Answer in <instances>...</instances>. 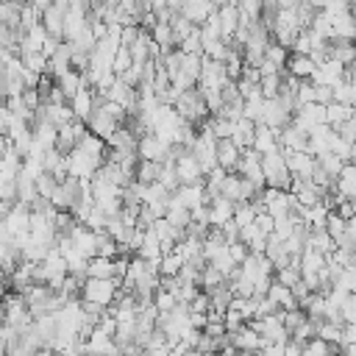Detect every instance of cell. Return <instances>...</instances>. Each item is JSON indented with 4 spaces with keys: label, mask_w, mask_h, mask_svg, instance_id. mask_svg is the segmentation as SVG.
<instances>
[{
    "label": "cell",
    "mask_w": 356,
    "mask_h": 356,
    "mask_svg": "<svg viewBox=\"0 0 356 356\" xmlns=\"http://www.w3.org/2000/svg\"><path fill=\"white\" fill-rule=\"evenodd\" d=\"M334 189H337V195H342L345 200H356V164L348 161V164L342 167V172H339V178H337Z\"/></svg>",
    "instance_id": "cell-25"
},
{
    "label": "cell",
    "mask_w": 356,
    "mask_h": 356,
    "mask_svg": "<svg viewBox=\"0 0 356 356\" xmlns=\"http://www.w3.org/2000/svg\"><path fill=\"white\" fill-rule=\"evenodd\" d=\"M222 323H225V328H228V334H231V331L242 328V325H245L248 320H245V317H242V314H239L236 309H228V312L222 314Z\"/></svg>",
    "instance_id": "cell-47"
},
{
    "label": "cell",
    "mask_w": 356,
    "mask_h": 356,
    "mask_svg": "<svg viewBox=\"0 0 356 356\" xmlns=\"http://www.w3.org/2000/svg\"><path fill=\"white\" fill-rule=\"evenodd\" d=\"M342 81H348L345 78V67L339 64V61H334V58H328V61H323L317 70H314V75H312V83L314 86H337V83H342Z\"/></svg>",
    "instance_id": "cell-11"
},
{
    "label": "cell",
    "mask_w": 356,
    "mask_h": 356,
    "mask_svg": "<svg viewBox=\"0 0 356 356\" xmlns=\"http://www.w3.org/2000/svg\"><path fill=\"white\" fill-rule=\"evenodd\" d=\"M120 289H122V284L117 278H86V284L81 289V300H89V303L108 309L117 300Z\"/></svg>",
    "instance_id": "cell-2"
},
{
    "label": "cell",
    "mask_w": 356,
    "mask_h": 356,
    "mask_svg": "<svg viewBox=\"0 0 356 356\" xmlns=\"http://www.w3.org/2000/svg\"><path fill=\"white\" fill-rule=\"evenodd\" d=\"M350 117H356V108H353V106H345V103H337V100L325 106V122H328L334 131H337L345 120H350Z\"/></svg>",
    "instance_id": "cell-30"
},
{
    "label": "cell",
    "mask_w": 356,
    "mask_h": 356,
    "mask_svg": "<svg viewBox=\"0 0 356 356\" xmlns=\"http://www.w3.org/2000/svg\"><path fill=\"white\" fill-rule=\"evenodd\" d=\"M228 72H225V61H214V58H206L203 56V70H200V81L197 86L200 89H220L228 83Z\"/></svg>",
    "instance_id": "cell-7"
},
{
    "label": "cell",
    "mask_w": 356,
    "mask_h": 356,
    "mask_svg": "<svg viewBox=\"0 0 356 356\" xmlns=\"http://www.w3.org/2000/svg\"><path fill=\"white\" fill-rule=\"evenodd\" d=\"M178 50H181V53H203V36H200V25H197V28H195V31H192V33H189V36H186L181 44H178Z\"/></svg>",
    "instance_id": "cell-40"
},
{
    "label": "cell",
    "mask_w": 356,
    "mask_h": 356,
    "mask_svg": "<svg viewBox=\"0 0 356 356\" xmlns=\"http://www.w3.org/2000/svg\"><path fill=\"white\" fill-rule=\"evenodd\" d=\"M342 328H345V325H334V323L323 320V323H317V337H320L323 342H328V345L342 348Z\"/></svg>",
    "instance_id": "cell-32"
},
{
    "label": "cell",
    "mask_w": 356,
    "mask_h": 356,
    "mask_svg": "<svg viewBox=\"0 0 356 356\" xmlns=\"http://www.w3.org/2000/svg\"><path fill=\"white\" fill-rule=\"evenodd\" d=\"M248 325H250L256 334H261L264 342H289V339H292L289 331H286V325H284L281 312L267 314V317H261V320H250Z\"/></svg>",
    "instance_id": "cell-4"
},
{
    "label": "cell",
    "mask_w": 356,
    "mask_h": 356,
    "mask_svg": "<svg viewBox=\"0 0 356 356\" xmlns=\"http://www.w3.org/2000/svg\"><path fill=\"white\" fill-rule=\"evenodd\" d=\"M317 164H320V170L328 175V178H339V172H342V167H345V161L339 159V156H334V153H325V156H320L317 159Z\"/></svg>",
    "instance_id": "cell-36"
},
{
    "label": "cell",
    "mask_w": 356,
    "mask_h": 356,
    "mask_svg": "<svg viewBox=\"0 0 356 356\" xmlns=\"http://www.w3.org/2000/svg\"><path fill=\"white\" fill-rule=\"evenodd\" d=\"M159 172H161V164H156V161H142V159H139L136 181H142V184H156V181H159Z\"/></svg>",
    "instance_id": "cell-38"
},
{
    "label": "cell",
    "mask_w": 356,
    "mask_h": 356,
    "mask_svg": "<svg viewBox=\"0 0 356 356\" xmlns=\"http://www.w3.org/2000/svg\"><path fill=\"white\" fill-rule=\"evenodd\" d=\"M214 356H242V353H239L234 345H225V348H222L220 353H214Z\"/></svg>",
    "instance_id": "cell-55"
},
{
    "label": "cell",
    "mask_w": 356,
    "mask_h": 356,
    "mask_svg": "<svg viewBox=\"0 0 356 356\" xmlns=\"http://www.w3.org/2000/svg\"><path fill=\"white\" fill-rule=\"evenodd\" d=\"M234 172H239L242 178H248L256 189H261V192L267 189V178H264V170H261V156L253 147L242 150V159H239V164H236Z\"/></svg>",
    "instance_id": "cell-5"
},
{
    "label": "cell",
    "mask_w": 356,
    "mask_h": 356,
    "mask_svg": "<svg viewBox=\"0 0 356 356\" xmlns=\"http://www.w3.org/2000/svg\"><path fill=\"white\" fill-rule=\"evenodd\" d=\"M323 267H328V256L320 253V250H314V248H309V245H303V253H300V278H312Z\"/></svg>",
    "instance_id": "cell-19"
},
{
    "label": "cell",
    "mask_w": 356,
    "mask_h": 356,
    "mask_svg": "<svg viewBox=\"0 0 356 356\" xmlns=\"http://www.w3.org/2000/svg\"><path fill=\"white\" fill-rule=\"evenodd\" d=\"M22 64H25V70H31L36 75H50V61L44 53H28V56H22Z\"/></svg>",
    "instance_id": "cell-35"
},
{
    "label": "cell",
    "mask_w": 356,
    "mask_h": 356,
    "mask_svg": "<svg viewBox=\"0 0 356 356\" xmlns=\"http://www.w3.org/2000/svg\"><path fill=\"white\" fill-rule=\"evenodd\" d=\"M228 253H231V259H234L236 264H242V261L248 259V253H250V250H248V245H245V242H231V245H228Z\"/></svg>",
    "instance_id": "cell-49"
},
{
    "label": "cell",
    "mask_w": 356,
    "mask_h": 356,
    "mask_svg": "<svg viewBox=\"0 0 356 356\" xmlns=\"http://www.w3.org/2000/svg\"><path fill=\"white\" fill-rule=\"evenodd\" d=\"M175 111L184 117V122L195 125L197 131H200V128H203V122L211 117V114H209V108H206V100H203V95H200V89H197V86H195V89L181 92V97L175 100Z\"/></svg>",
    "instance_id": "cell-1"
},
{
    "label": "cell",
    "mask_w": 356,
    "mask_h": 356,
    "mask_svg": "<svg viewBox=\"0 0 356 356\" xmlns=\"http://www.w3.org/2000/svg\"><path fill=\"white\" fill-rule=\"evenodd\" d=\"M334 100L337 103H345V106H353V83L350 81H342L334 86Z\"/></svg>",
    "instance_id": "cell-46"
},
{
    "label": "cell",
    "mask_w": 356,
    "mask_h": 356,
    "mask_svg": "<svg viewBox=\"0 0 356 356\" xmlns=\"http://www.w3.org/2000/svg\"><path fill=\"white\" fill-rule=\"evenodd\" d=\"M47 61H50V75H53V78H61L64 72L72 70V44H70V42H61V44L56 47V53H53Z\"/></svg>",
    "instance_id": "cell-21"
},
{
    "label": "cell",
    "mask_w": 356,
    "mask_h": 356,
    "mask_svg": "<svg viewBox=\"0 0 356 356\" xmlns=\"http://www.w3.org/2000/svg\"><path fill=\"white\" fill-rule=\"evenodd\" d=\"M131 67H134L131 50H128V47H120V50H117V56H114V67H111V70H114V75H122V72H125V70H131Z\"/></svg>",
    "instance_id": "cell-44"
},
{
    "label": "cell",
    "mask_w": 356,
    "mask_h": 356,
    "mask_svg": "<svg viewBox=\"0 0 356 356\" xmlns=\"http://www.w3.org/2000/svg\"><path fill=\"white\" fill-rule=\"evenodd\" d=\"M139 33H142V28H139V25H125V28H122V33H120L122 47H131V44L139 39Z\"/></svg>",
    "instance_id": "cell-48"
},
{
    "label": "cell",
    "mask_w": 356,
    "mask_h": 356,
    "mask_svg": "<svg viewBox=\"0 0 356 356\" xmlns=\"http://www.w3.org/2000/svg\"><path fill=\"white\" fill-rule=\"evenodd\" d=\"M253 134H256V122H253V120H248V117L234 120V134H231V142H234L239 150L253 147Z\"/></svg>",
    "instance_id": "cell-22"
},
{
    "label": "cell",
    "mask_w": 356,
    "mask_h": 356,
    "mask_svg": "<svg viewBox=\"0 0 356 356\" xmlns=\"http://www.w3.org/2000/svg\"><path fill=\"white\" fill-rule=\"evenodd\" d=\"M284 348H286V342H267L259 350V356H284Z\"/></svg>",
    "instance_id": "cell-50"
},
{
    "label": "cell",
    "mask_w": 356,
    "mask_h": 356,
    "mask_svg": "<svg viewBox=\"0 0 356 356\" xmlns=\"http://www.w3.org/2000/svg\"><path fill=\"white\" fill-rule=\"evenodd\" d=\"M172 195H175L178 203H184L189 211L197 209V206H209V200H206V184H181Z\"/></svg>",
    "instance_id": "cell-15"
},
{
    "label": "cell",
    "mask_w": 356,
    "mask_h": 356,
    "mask_svg": "<svg viewBox=\"0 0 356 356\" xmlns=\"http://www.w3.org/2000/svg\"><path fill=\"white\" fill-rule=\"evenodd\" d=\"M281 317H284V325H286L289 337H292V331H295L298 325H303V323H306V312H303V309H289V312H281Z\"/></svg>",
    "instance_id": "cell-43"
},
{
    "label": "cell",
    "mask_w": 356,
    "mask_h": 356,
    "mask_svg": "<svg viewBox=\"0 0 356 356\" xmlns=\"http://www.w3.org/2000/svg\"><path fill=\"white\" fill-rule=\"evenodd\" d=\"M33 270H36V264L33 261H19L11 273H8V278H6V284H8V289L11 292H19L22 295V289H28L31 284H33Z\"/></svg>",
    "instance_id": "cell-18"
},
{
    "label": "cell",
    "mask_w": 356,
    "mask_h": 356,
    "mask_svg": "<svg viewBox=\"0 0 356 356\" xmlns=\"http://www.w3.org/2000/svg\"><path fill=\"white\" fill-rule=\"evenodd\" d=\"M334 211H337L342 220H353V203H350V200H339Z\"/></svg>",
    "instance_id": "cell-52"
},
{
    "label": "cell",
    "mask_w": 356,
    "mask_h": 356,
    "mask_svg": "<svg viewBox=\"0 0 356 356\" xmlns=\"http://www.w3.org/2000/svg\"><path fill=\"white\" fill-rule=\"evenodd\" d=\"M278 142H281V153H298V150H306V145H309V134L289 122L286 128L278 131Z\"/></svg>",
    "instance_id": "cell-14"
},
{
    "label": "cell",
    "mask_w": 356,
    "mask_h": 356,
    "mask_svg": "<svg viewBox=\"0 0 356 356\" xmlns=\"http://www.w3.org/2000/svg\"><path fill=\"white\" fill-rule=\"evenodd\" d=\"M8 120H11V111H8L6 100H0V134H6V131H8Z\"/></svg>",
    "instance_id": "cell-53"
},
{
    "label": "cell",
    "mask_w": 356,
    "mask_h": 356,
    "mask_svg": "<svg viewBox=\"0 0 356 356\" xmlns=\"http://www.w3.org/2000/svg\"><path fill=\"white\" fill-rule=\"evenodd\" d=\"M6 284V264H3V259H0V286Z\"/></svg>",
    "instance_id": "cell-56"
},
{
    "label": "cell",
    "mask_w": 356,
    "mask_h": 356,
    "mask_svg": "<svg viewBox=\"0 0 356 356\" xmlns=\"http://www.w3.org/2000/svg\"><path fill=\"white\" fill-rule=\"evenodd\" d=\"M175 172H178V181L181 184H203L206 181V172H203L200 161L192 156V150L175 159Z\"/></svg>",
    "instance_id": "cell-10"
},
{
    "label": "cell",
    "mask_w": 356,
    "mask_h": 356,
    "mask_svg": "<svg viewBox=\"0 0 356 356\" xmlns=\"http://www.w3.org/2000/svg\"><path fill=\"white\" fill-rule=\"evenodd\" d=\"M42 356H64V353H58V350H42Z\"/></svg>",
    "instance_id": "cell-57"
},
{
    "label": "cell",
    "mask_w": 356,
    "mask_h": 356,
    "mask_svg": "<svg viewBox=\"0 0 356 356\" xmlns=\"http://www.w3.org/2000/svg\"><path fill=\"white\" fill-rule=\"evenodd\" d=\"M234 209H236V203H231V200H225V197L211 200V203H209V225H211V228H222L225 222L234 220Z\"/></svg>",
    "instance_id": "cell-20"
},
{
    "label": "cell",
    "mask_w": 356,
    "mask_h": 356,
    "mask_svg": "<svg viewBox=\"0 0 356 356\" xmlns=\"http://www.w3.org/2000/svg\"><path fill=\"white\" fill-rule=\"evenodd\" d=\"M314 70H317V64H314L309 56H298V53H292L289 61H286V72L295 75L298 81H312Z\"/></svg>",
    "instance_id": "cell-26"
},
{
    "label": "cell",
    "mask_w": 356,
    "mask_h": 356,
    "mask_svg": "<svg viewBox=\"0 0 356 356\" xmlns=\"http://www.w3.org/2000/svg\"><path fill=\"white\" fill-rule=\"evenodd\" d=\"M281 83H284V72H273V75H261L259 89H261V95H264L267 100H273V97H278Z\"/></svg>",
    "instance_id": "cell-33"
},
{
    "label": "cell",
    "mask_w": 356,
    "mask_h": 356,
    "mask_svg": "<svg viewBox=\"0 0 356 356\" xmlns=\"http://www.w3.org/2000/svg\"><path fill=\"white\" fill-rule=\"evenodd\" d=\"M267 298L281 309V312H289V309H300L298 306V300H295V295H292V289L289 286H284V284H278V281H273V286H270V292H267Z\"/></svg>",
    "instance_id": "cell-28"
},
{
    "label": "cell",
    "mask_w": 356,
    "mask_h": 356,
    "mask_svg": "<svg viewBox=\"0 0 356 356\" xmlns=\"http://www.w3.org/2000/svg\"><path fill=\"white\" fill-rule=\"evenodd\" d=\"M239 159H242V150H239L231 139H220V142H217V164H220L222 170L234 172L236 164H239Z\"/></svg>",
    "instance_id": "cell-24"
},
{
    "label": "cell",
    "mask_w": 356,
    "mask_h": 356,
    "mask_svg": "<svg viewBox=\"0 0 356 356\" xmlns=\"http://www.w3.org/2000/svg\"><path fill=\"white\" fill-rule=\"evenodd\" d=\"M56 186H58V181H56L50 172H42V175L36 178V189H39V197H44V200H50V197H53Z\"/></svg>",
    "instance_id": "cell-41"
},
{
    "label": "cell",
    "mask_w": 356,
    "mask_h": 356,
    "mask_svg": "<svg viewBox=\"0 0 356 356\" xmlns=\"http://www.w3.org/2000/svg\"><path fill=\"white\" fill-rule=\"evenodd\" d=\"M325 231L334 236V242L339 239V236H345V231H348V220H342L337 211H331L328 214V222H325Z\"/></svg>",
    "instance_id": "cell-42"
},
{
    "label": "cell",
    "mask_w": 356,
    "mask_h": 356,
    "mask_svg": "<svg viewBox=\"0 0 356 356\" xmlns=\"http://www.w3.org/2000/svg\"><path fill=\"white\" fill-rule=\"evenodd\" d=\"M286 156V167H289V175L292 178H312L314 170H317V159L306 150H298V153H284Z\"/></svg>",
    "instance_id": "cell-12"
},
{
    "label": "cell",
    "mask_w": 356,
    "mask_h": 356,
    "mask_svg": "<svg viewBox=\"0 0 356 356\" xmlns=\"http://www.w3.org/2000/svg\"><path fill=\"white\" fill-rule=\"evenodd\" d=\"M95 103H97V92H95L92 86H83V89L70 100L72 117L81 120V122H86V120L92 117V111H95Z\"/></svg>",
    "instance_id": "cell-13"
},
{
    "label": "cell",
    "mask_w": 356,
    "mask_h": 356,
    "mask_svg": "<svg viewBox=\"0 0 356 356\" xmlns=\"http://www.w3.org/2000/svg\"><path fill=\"white\" fill-rule=\"evenodd\" d=\"M261 170H264V178H267V186L273 189H286L292 186V175H289V167H286V156L278 150V153H270V156H261Z\"/></svg>",
    "instance_id": "cell-3"
},
{
    "label": "cell",
    "mask_w": 356,
    "mask_h": 356,
    "mask_svg": "<svg viewBox=\"0 0 356 356\" xmlns=\"http://www.w3.org/2000/svg\"><path fill=\"white\" fill-rule=\"evenodd\" d=\"M170 150H172V145H167V142L159 139L156 134L139 136V145H136V156H139L142 161H156V164L170 161Z\"/></svg>",
    "instance_id": "cell-6"
},
{
    "label": "cell",
    "mask_w": 356,
    "mask_h": 356,
    "mask_svg": "<svg viewBox=\"0 0 356 356\" xmlns=\"http://www.w3.org/2000/svg\"><path fill=\"white\" fill-rule=\"evenodd\" d=\"M253 150H256L259 156L278 153V150H281L278 131H273V128H267V125H256V134H253Z\"/></svg>",
    "instance_id": "cell-16"
},
{
    "label": "cell",
    "mask_w": 356,
    "mask_h": 356,
    "mask_svg": "<svg viewBox=\"0 0 356 356\" xmlns=\"http://www.w3.org/2000/svg\"><path fill=\"white\" fill-rule=\"evenodd\" d=\"M153 306H156V312L159 314H170L175 306H178V298L172 295V292H167V289H156V295H153Z\"/></svg>",
    "instance_id": "cell-37"
},
{
    "label": "cell",
    "mask_w": 356,
    "mask_h": 356,
    "mask_svg": "<svg viewBox=\"0 0 356 356\" xmlns=\"http://www.w3.org/2000/svg\"><path fill=\"white\" fill-rule=\"evenodd\" d=\"M8 234L11 236H19V234H28L31 231V206H22V203H14V209L8 211V217L3 220Z\"/></svg>",
    "instance_id": "cell-17"
},
{
    "label": "cell",
    "mask_w": 356,
    "mask_h": 356,
    "mask_svg": "<svg viewBox=\"0 0 356 356\" xmlns=\"http://www.w3.org/2000/svg\"><path fill=\"white\" fill-rule=\"evenodd\" d=\"M164 220H167L172 228L186 231V228H189V222H192V211H189L184 203H178V197L172 195V197H170V203H167V214H164Z\"/></svg>",
    "instance_id": "cell-23"
},
{
    "label": "cell",
    "mask_w": 356,
    "mask_h": 356,
    "mask_svg": "<svg viewBox=\"0 0 356 356\" xmlns=\"http://www.w3.org/2000/svg\"><path fill=\"white\" fill-rule=\"evenodd\" d=\"M11 147H14V145H11V139H8L6 134H0V159H3V156H6Z\"/></svg>",
    "instance_id": "cell-54"
},
{
    "label": "cell",
    "mask_w": 356,
    "mask_h": 356,
    "mask_svg": "<svg viewBox=\"0 0 356 356\" xmlns=\"http://www.w3.org/2000/svg\"><path fill=\"white\" fill-rule=\"evenodd\" d=\"M228 337H231V345H234L239 353H245V356H253V353H259V350L267 345V342H264V337H261V334H256L248 323H245L242 328L231 331Z\"/></svg>",
    "instance_id": "cell-8"
},
{
    "label": "cell",
    "mask_w": 356,
    "mask_h": 356,
    "mask_svg": "<svg viewBox=\"0 0 356 356\" xmlns=\"http://www.w3.org/2000/svg\"><path fill=\"white\" fill-rule=\"evenodd\" d=\"M86 278H117V259L92 256L86 267Z\"/></svg>",
    "instance_id": "cell-27"
},
{
    "label": "cell",
    "mask_w": 356,
    "mask_h": 356,
    "mask_svg": "<svg viewBox=\"0 0 356 356\" xmlns=\"http://www.w3.org/2000/svg\"><path fill=\"white\" fill-rule=\"evenodd\" d=\"M64 17H67V11L50 6V8L42 14V25H44V31H47L50 36H56V39H64Z\"/></svg>",
    "instance_id": "cell-29"
},
{
    "label": "cell",
    "mask_w": 356,
    "mask_h": 356,
    "mask_svg": "<svg viewBox=\"0 0 356 356\" xmlns=\"http://www.w3.org/2000/svg\"><path fill=\"white\" fill-rule=\"evenodd\" d=\"M317 103H320V106L334 103V89H331V86H317Z\"/></svg>",
    "instance_id": "cell-51"
},
{
    "label": "cell",
    "mask_w": 356,
    "mask_h": 356,
    "mask_svg": "<svg viewBox=\"0 0 356 356\" xmlns=\"http://www.w3.org/2000/svg\"><path fill=\"white\" fill-rule=\"evenodd\" d=\"M181 267H184V256L178 253V248H172V250H167V253H164L159 273H161L164 278H170V275H178V273H181Z\"/></svg>",
    "instance_id": "cell-31"
},
{
    "label": "cell",
    "mask_w": 356,
    "mask_h": 356,
    "mask_svg": "<svg viewBox=\"0 0 356 356\" xmlns=\"http://www.w3.org/2000/svg\"><path fill=\"white\" fill-rule=\"evenodd\" d=\"M159 184H164L170 192H175V189L181 186V181H178V172H175V161H164V164H161V172H159Z\"/></svg>",
    "instance_id": "cell-39"
},
{
    "label": "cell",
    "mask_w": 356,
    "mask_h": 356,
    "mask_svg": "<svg viewBox=\"0 0 356 356\" xmlns=\"http://www.w3.org/2000/svg\"><path fill=\"white\" fill-rule=\"evenodd\" d=\"M325 122V106H320V103H306V106H300L298 111H295V117H292V125H298L300 131H306V134H312L317 125H323Z\"/></svg>",
    "instance_id": "cell-9"
},
{
    "label": "cell",
    "mask_w": 356,
    "mask_h": 356,
    "mask_svg": "<svg viewBox=\"0 0 356 356\" xmlns=\"http://www.w3.org/2000/svg\"><path fill=\"white\" fill-rule=\"evenodd\" d=\"M306 103H317V86L312 81H300L298 86V106H306Z\"/></svg>",
    "instance_id": "cell-45"
},
{
    "label": "cell",
    "mask_w": 356,
    "mask_h": 356,
    "mask_svg": "<svg viewBox=\"0 0 356 356\" xmlns=\"http://www.w3.org/2000/svg\"><path fill=\"white\" fill-rule=\"evenodd\" d=\"M289 56H292V53H289L284 44H275V42H273V44L267 47V53H264V61H270L273 67H278V70L284 72V70H286V61H289Z\"/></svg>",
    "instance_id": "cell-34"
}]
</instances>
